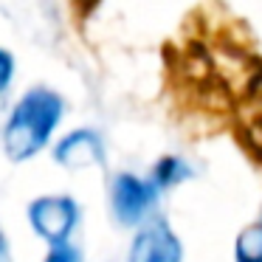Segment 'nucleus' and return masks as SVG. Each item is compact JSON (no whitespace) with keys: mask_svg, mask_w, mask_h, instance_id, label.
I'll return each instance as SVG.
<instances>
[{"mask_svg":"<svg viewBox=\"0 0 262 262\" xmlns=\"http://www.w3.org/2000/svg\"><path fill=\"white\" fill-rule=\"evenodd\" d=\"M0 262H9V251H6V243L0 237Z\"/></svg>","mask_w":262,"mask_h":262,"instance_id":"obj_13","label":"nucleus"},{"mask_svg":"<svg viewBox=\"0 0 262 262\" xmlns=\"http://www.w3.org/2000/svg\"><path fill=\"white\" fill-rule=\"evenodd\" d=\"M76 217H79V211L71 198H40L29 209V220L34 231L46 237L51 245H59L71 237Z\"/></svg>","mask_w":262,"mask_h":262,"instance_id":"obj_3","label":"nucleus"},{"mask_svg":"<svg viewBox=\"0 0 262 262\" xmlns=\"http://www.w3.org/2000/svg\"><path fill=\"white\" fill-rule=\"evenodd\" d=\"M46 262H79V254H76V248H71L68 243H59L51 248V254L46 256Z\"/></svg>","mask_w":262,"mask_h":262,"instance_id":"obj_10","label":"nucleus"},{"mask_svg":"<svg viewBox=\"0 0 262 262\" xmlns=\"http://www.w3.org/2000/svg\"><path fill=\"white\" fill-rule=\"evenodd\" d=\"M234 256L237 262H262V223H254L239 231Z\"/></svg>","mask_w":262,"mask_h":262,"instance_id":"obj_8","label":"nucleus"},{"mask_svg":"<svg viewBox=\"0 0 262 262\" xmlns=\"http://www.w3.org/2000/svg\"><path fill=\"white\" fill-rule=\"evenodd\" d=\"M234 130L239 144L262 164V91L234 113Z\"/></svg>","mask_w":262,"mask_h":262,"instance_id":"obj_6","label":"nucleus"},{"mask_svg":"<svg viewBox=\"0 0 262 262\" xmlns=\"http://www.w3.org/2000/svg\"><path fill=\"white\" fill-rule=\"evenodd\" d=\"M186 175H189V169L178 158H164L158 166H155V181H158L161 186H172V183H178Z\"/></svg>","mask_w":262,"mask_h":262,"instance_id":"obj_9","label":"nucleus"},{"mask_svg":"<svg viewBox=\"0 0 262 262\" xmlns=\"http://www.w3.org/2000/svg\"><path fill=\"white\" fill-rule=\"evenodd\" d=\"M12 74H14V59H12V54L0 51V93L6 91V85L12 82Z\"/></svg>","mask_w":262,"mask_h":262,"instance_id":"obj_11","label":"nucleus"},{"mask_svg":"<svg viewBox=\"0 0 262 262\" xmlns=\"http://www.w3.org/2000/svg\"><path fill=\"white\" fill-rule=\"evenodd\" d=\"M152 200L155 189L149 183L138 181L136 175H119L113 181V211L124 226H136L144 217V211L152 206Z\"/></svg>","mask_w":262,"mask_h":262,"instance_id":"obj_5","label":"nucleus"},{"mask_svg":"<svg viewBox=\"0 0 262 262\" xmlns=\"http://www.w3.org/2000/svg\"><path fill=\"white\" fill-rule=\"evenodd\" d=\"M68 3H71V9H74V14H76V17H79V20H85L88 14H91L93 9L99 6V3H102V0H68Z\"/></svg>","mask_w":262,"mask_h":262,"instance_id":"obj_12","label":"nucleus"},{"mask_svg":"<svg viewBox=\"0 0 262 262\" xmlns=\"http://www.w3.org/2000/svg\"><path fill=\"white\" fill-rule=\"evenodd\" d=\"M59 116H62V99L57 93L46 88L26 93L6 124V138H3L6 155L12 161H26L40 152L51 130L59 124Z\"/></svg>","mask_w":262,"mask_h":262,"instance_id":"obj_2","label":"nucleus"},{"mask_svg":"<svg viewBox=\"0 0 262 262\" xmlns=\"http://www.w3.org/2000/svg\"><path fill=\"white\" fill-rule=\"evenodd\" d=\"M181 239L172 234V228L164 220H155L147 228H141L130 248V262H181Z\"/></svg>","mask_w":262,"mask_h":262,"instance_id":"obj_4","label":"nucleus"},{"mask_svg":"<svg viewBox=\"0 0 262 262\" xmlns=\"http://www.w3.org/2000/svg\"><path fill=\"white\" fill-rule=\"evenodd\" d=\"M164 68L172 96L198 113H237L262 91L256 40L220 3L189 14L181 34L164 46Z\"/></svg>","mask_w":262,"mask_h":262,"instance_id":"obj_1","label":"nucleus"},{"mask_svg":"<svg viewBox=\"0 0 262 262\" xmlns=\"http://www.w3.org/2000/svg\"><path fill=\"white\" fill-rule=\"evenodd\" d=\"M57 161L62 166H71V169L102 164V144H99V138L88 130L71 133V136L57 147Z\"/></svg>","mask_w":262,"mask_h":262,"instance_id":"obj_7","label":"nucleus"}]
</instances>
